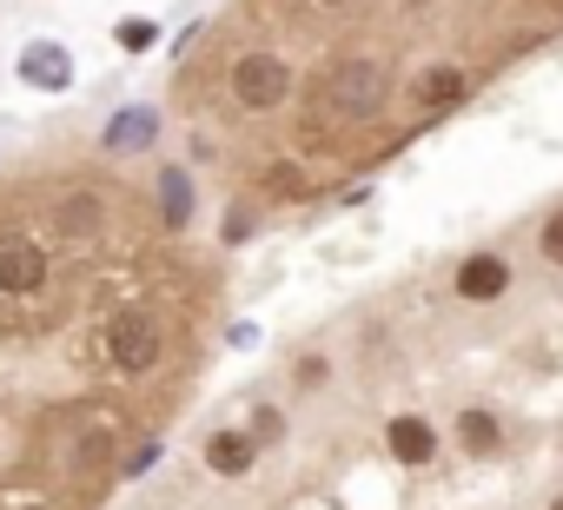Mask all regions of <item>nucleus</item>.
<instances>
[{
    "label": "nucleus",
    "instance_id": "f257e3e1",
    "mask_svg": "<svg viewBox=\"0 0 563 510\" xmlns=\"http://www.w3.org/2000/svg\"><path fill=\"white\" fill-rule=\"evenodd\" d=\"M391 93H398V80H391V67L385 60H339L325 80H319V120L325 126H365V120H378L385 107H391Z\"/></svg>",
    "mask_w": 563,
    "mask_h": 510
},
{
    "label": "nucleus",
    "instance_id": "f03ea898",
    "mask_svg": "<svg viewBox=\"0 0 563 510\" xmlns=\"http://www.w3.org/2000/svg\"><path fill=\"white\" fill-rule=\"evenodd\" d=\"M225 87H232V100H239L245 113H278V107L292 100V60H286V54L252 47V54H239V60H232Z\"/></svg>",
    "mask_w": 563,
    "mask_h": 510
},
{
    "label": "nucleus",
    "instance_id": "7ed1b4c3",
    "mask_svg": "<svg viewBox=\"0 0 563 510\" xmlns=\"http://www.w3.org/2000/svg\"><path fill=\"white\" fill-rule=\"evenodd\" d=\"M451 292H457L464 306L504 299V292H510V259H504V252H471V259L457 266V279H451Z\"/></svg>",
    "mask_w": 563,
    "mask_h": 510
},
{
    "label": "nucleus",
    "instance_id": "20e7f679",
    "mask_svg": "<svg viewBox=\"0 0 563 510\" xmlns=\"http://www.w3.org/2000/svg\"><path fill=\"white\" fill-rule=\"evenodd\" d=\"M405 93H411V107H418L424 120H438V113H451V107L471 93V74H464V67H424Z\"/></svg>",
    "mask_w": 563,
    "mask_h": 510
},
{
    "label": "nucleus",
    "instance_id": "39448f33",
    "mask_svg": "<svg viewBox=\"0 0 563 510\" xmlns=\"http://www.w3.org/2000/svg\"><path fill=\"white\" fill-rule=\"evenodd\" d=\"M21 80L41 87V93H60V87L74 80V54L54 47V41H27V47H21Z\"/></svg>",
    "mask_w": 563,
    "mask_h": 510
},
{
    "label": "nucleus",
    "instance_id": "423d86ee",
    "mask_svg": "<svg viewBox=\"0 0 563 510\" xmlns=\"http://www.w3.org/2000/svg\"><path fill=\"white\" fill-rule=\"evenodd\" d=\"M252 464H258V437H252V431H212V437H206V470L245 477Z\"/></svg>",
    "mask_w": 563,
    "mask_h": 510
},
{
    "label": "nucleus",
    "instance_id": "0eeeda50",
    "mask_svg": "<svg viewBox=\"0 0 563 510\" xmlns=\"http://www.w3.org/2000/svg\"><path fill=\"white\" fill-rule=\"evenodd\" d=\"M385 444H391V451H398V464H411V470L438 457V431H431V424H424L418 411H405V418H391V431H385Z\"/></svg>",
    "mask_w": 563,
    "mask_h": 510
},
{
    "label": "nucleus",
    "instance_id": "6e6552de",
    "mask_svg": "<svg viewBox=\"0 0 563 510\" xmlns=\"http://www.w3.org/2000/svg\"><path fill=\"white\" fill-rule=\"evenodd\" d=\"M153 133H159V113H153V107H126V113H113V126H107V153L153 146Z\"/></svg>",
    "mask_w": 563,
    "mask_h": 510
},
{
    "label": "nucleus",
    "instance_id": "1a4fd4ad",
    "mask_svg": "<svg viewBox=\"0 0 563 510\" xmlns=\"http://www.w3.org/2000/svg\"><path fill=\"white\" fill-rule=\"evenodd\" d=\"M186 219H192V179H186L179 166H166V173H159V225L179 239Z\"/></svg>",
    "mask_w": 563,
    "mask_h": 510
},
{
    "label": "nucleus",
    "instance_id": "9d476101",
    "mask_svg": "<svg viewBox=\"0 0 563 510\" xmlns=\"http://www.w3.org/2000/svg\"><path fill=\"white\" fill-rule=\"evenodd\" d=\"M457 437H464V451H477V457H497L504 451V431H497V418L490 411H457Z\"/></svg>",
    "mask_w": 563,
    "mask_h": 510
},
{
    "label": "nucleus",
    "instance_id": "9b49d317",
    "mask_svg": "<svg viewBox=\"0 0 563 510\" xmlns=\"http://www.w3.org/2000/svg\"><path fill=\"white\" fill-rule=\"evenodd\" d=\"M258 199H265V206H286V199H306V166H292V159H278V166H265V179H258Z\"/></svg>",
    "mask_w": 563,
    "mask_h": 510
},
{
    "label": "nucleus",
    "instance_id": "f8f14e48",
    "mask_svg": "<svg viewBox=\"0 0 563 510\" xmlns=\"http://www.w3.org/2000/svg\"><path fill=\"white\" fill-rule=\"evenodd\" d=\"M113 41H120L126 54H153V47H159V27L133 14V21H120V27H113Z\"/></svg>",
    "mask_w": 563,
    "mask_h": 510
},
{
    "label": "nucleus",
    "instance_id": "ddd939ff",
    "mask_svg": "<svg viewBox=\"0 0 563 510\" xmlns=\"http://www.w3.org/2000/svg\"><path fill=\"white\" fill-rule=\"evenodd\" d=\"M252 437H258V444H278V437H286V418H278L272 404H258V411H252Z\"/></svg>",
    "mask_w": 563,
    "mask_h": 510
},
{
    "label": "nucleus",
    "instance_id": "4468645a",
    "mask_svg": "<svg viewBox=\"0 0 563 510\" xmlns=\"http://www.w3.org/2000/svg\"><path fill=\"white\" fill-rule=\"evenodd\" d=\"M537 252H543V259H550V266H563V212H556V219L543 225V239H537Z\"/></svg>",
    "mask_w": 563,
    "mask_h": 510
},
{
    "label": "nucleus",
    "instance_id": "2eb2a0df",
    "mask_svg": "<svg viewBox=\"0 0 563 510\" xmlns=\"http://www.w3.org/2000/svg\"><path fill=\"white\" fill-rule=\"evenodd\" d=\"M245 232H252V212H245V206H232V212H225V245H239Z\"/></svg>",
    "mask_w": 563,
    "mask_h": 510
},
{
    "label": "nucleus",
    "instance_id": "dca6fc26",
    "mask_svg": "<svg viewBox=\"0 0 563 510\" xmlns=\"http://www.w3.org/2000/svg\"><path fill=\"white\" fill-rule=\"evenodd\" d=\"M325 8H345V0H325Z\"/></svg>",
    "mask_w": 563,
    "mask_h": 510
},
{
    "label": "nucleus",
    "instance_id": "f3484780",
    "mask_svg": "<svg viewBox=\"0 0 563 510\" xmlns=\"http://www.w3.org/2000/svg\"><path fill=\"white\" fill-rule=\"evenodd\" d=\"M550 510H563V497H556V503H550Z\"/></svg>",
    "mask_w": 563,
    "mask_h": 510
}]
</instances>
